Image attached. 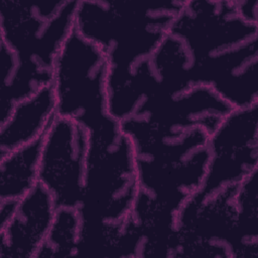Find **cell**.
Listing matches in <instances>:
<instances>
[{
  "label": "cell",
  "instance_id": "6da1fadb",
  "mask_svg": "<svg viewBox=\"0 0 258 258\" xmlns=\"http://www.w3.org/2000/svg\"><path fill=\"white\" fill-rule=\"evenodd\" d=\"M168 32L189 55L195 85L233 108L258 103V25L239 16L233 0H184Z\"/></svg>",
  "mask_w": 258,
  "mask_h": 258
},
{
  "label": "cell",
  "instance_id": "7a4b0ae2",
  "mask_svg": "<svg viewBox=\"0 0 258 258\" xmlns=\"http://www.w3.org/2000/svg\"><path fill=\"white\" fill-rule=\"evenodd\" d=\"M120 123L134 146L139 192L177 216L205 179L209 132L201 127L165 129L133 118Z\"/></svg>",
  "mask_w": 258,
  "mask_h": 258
},
{
  "label": "cell",
  "instance_id": "3957f363",
  "mask_svg": "<svg viewBox=\"0 0 258 258\" xmlns=\"http://www.w3.org/2000/svg\"><path fill=\"white\" fill-rule=\"evenodd\" d=\"M184 0H79L75 28L106 54L109 80L147 60L168 33Z\"/></svg>",
  "mask_w": 258,
  "mask_h": 258
},
{
  "label": "cell",
  "instance_id": "277c9868",
  "mask_svg": "<svg viewBox=\"0 0 258 258\" xmlns=\"http://www.w3.org/2000/svg\"><path fill=\"white\" fill-rule=\"evenodd\" d=\"M85 185L78 209L84 227L119 230L139 192L133 143L120 125L89 133Z\"/></svg>",
  "mask_w": 258,
  "mask_h": 258
},
{
  "label": "cell",
  "instance_id": "5b68a950",
  "mask_svg": "<svg viewBox=\"0 0 258 258\" xmlns=\"http://www.w3.org/2000/svg\"><path fill=\"white\" fill-rule=\"evenodd\" d=\"M109 73L104 51L74 28L52 68L56 116L79 123L89 133L118 125L109 112Z\"/></svg>",
  "mask_w": 258,
  "mask_h": 258
},
{
  "label": "cell",
  "instance_id": "8992f818",
  "mask_svg": "<svg viewBox=\"0 0 258 258\" xmlns=\"http://www.w3.org/2000/svg\"><path fill=\"white\" fill-rule=\"evenodd\" d=\"M79 0H0V41L21 58L52 72L75 28Z\"/></svg>",
  "mask_w": 258,
  "mask_h": 258
},
{
  "label": "cell",
  "instance_id": "52a82bcc",
  "mask_svg": "<svg viewBox=\"0 0 258 258\" xmlns=\"http://www.w3.org/2000/svg\"><path fill=\"white\" fill-rule=\"evenodd\" d=\"M210 161L199 191L202 202L239 184L258 169V103L234 108L209 138Z\"/></svg>",
  "mask_w": 258,
  "mask_h": 258
},
{
  "label": "cell",
  "instance_id": "ba28073f",
  "mask_svg": "<svg viewBox=\"0 0 258 258\" xmlns=\"http://www.w3.org/2000/svg\"><path fill=\"white\" fill-rule=\"evenodd\" d=\"M89 132L79 123L55 116L44 133L38 183L51 196L56 209H79L84 192Z\"/></svg>",
  "mask_w": 258,
  "mask_h": 258
},
{
  "label": "cell",
  "instance_id": "9c48e42d",
  "mask_svg": "<svg viewBox=\"0 0 258 258\" xmlns=\"http://www.w3.org/2000/svg\"><path fill=\"white\" fill-rule=\"evenodd\" d=\"M237 185L211 199L190 198L185 203L176 216L174 258H236Z\"/></svg>",
  "mask_w": 258,
  "mask_h": 258
},
{
  "label": "cell",
  "instance_id": "30bf717a",
  "mask_svg": "<svg viewBox=\"0 0 258 258\" xmlns=\"http://www.w3.org/2000/svg\"><path fill=\"white\" fill-rule=\"evenodd\" d=\"M233 109L210 87L196 85L169 99L143 105L130 118L165 129L201 127L211 135Z\"/></svg>",
  "mask_w": 258,
  "mask_h": 258
},
{
  "label": "cell",
  "instance_id": "8fae6325",
  "mask_svg": "<svg viewBox=\"0 0 258 258\" xmlns=\"http://www.w3.org/2000/svg\"><path fill=\"white\" fill-rule=\"evenodd\" d=\"M50 194L39 183L21 198L0 229V258H35L56 213Z\"/></svg>",
  "mask_w": 258,
  "mask_h": 258
},
{
  "label": "cell",
  "instance_id": "7c38bea8",
  "mask_svg": "<svg viewBox=\"0 0 258 258\" xmlns=\"http://www.w3.org/2000/svg\"><path fill=\"white\" fill-rule=\"evenodd\" d=\"M55 116L51 85L18 102L0 124V156L42 137Z\"/></svg>",
  "mask_w": 258,
  "mask_h": 258
},
{
  "label": "cell",
  "instance_id": "4fadbf2b",
  "mask_svg": "<svg viewBox=\"0 0 258 258\" xmlns=\"http://www.w3.org/2000/svg\"><path fill=\"white\" fill-rule=\"evenodd\" d=\"M0 124L11 114L14 106L51 85L52 72L21 58L13 49L0 41Z\"/></svg>",
  "mask_w": 258,
  "mask_h": 258
},
{
  "label": "cell",
  "instance_id": "5bb4252c",
  "mask_svg": "<svg viewBox=\"0 0 258 258\" xmlns=\"http://www.w3.org/2000/svg\"><path fill=\"white\" fill-rule=\"evenodd\" d=\"M43 136L0 156V200L19 201L38 183Z\"/></svg>",
  "mask_w": 258,
  "mask_h": 258
},
{
  "label": "cell",
  "instance_id": "9a60e30c",
  "mask_svg": "<svg viewBox=\"0 0 258 258\" xmlns=\"http://www.w3.org/2000/svg\"><path fill=\"white\" fill-rule=\"evenodd\" d=\"M236 258L258 257V169L236 187Z\"/></svg>",
  "mask_w": 258,
  "mask_h": 258
},
{
  "label": "cell",
  "instance_id": "2e32d148",
  "mask_svg": "<svg viewBox=\"0 0 258 258\" xmlns=\"http://www.w3.org/2000/svg\"><path fill=\"white\" fill-rule=\"evenodd\" d=\"M81 225V217L77 209H57L35 258L77 257Z\"/></svg>",
  "mask_w": 258,
  "mask_h": 258
},
{
  "label": "cell",
  "instance_id": "e0dca14e",
  "mask_svg": "<svg viewBox=\"0 0 258 258\" xmlns=\"http://www.w3.org/2000/svg\"><path fill=\"white\" fill-rule=\"evenodd\" d=\"M239 16L248 23L258 25V0H233Z\"/></svg>",
  "mask_w": 258,
  "mask_h": 258
},
{
  "label": "cell",
  "instance_id": "ac0fdd59",
  "mask_svg": "<svg viewBox=\"0 0 258 258\" xmlns=\"http://www.w3.org/2000/svg\"><path fill=\"white\" fill-rule=\"evenodd\" d=\"M17 202L14 200H0V229L10 221Z\"/></svg>",
  "mask_w": 258,
  "mask_h": 258
}]
</instances>
